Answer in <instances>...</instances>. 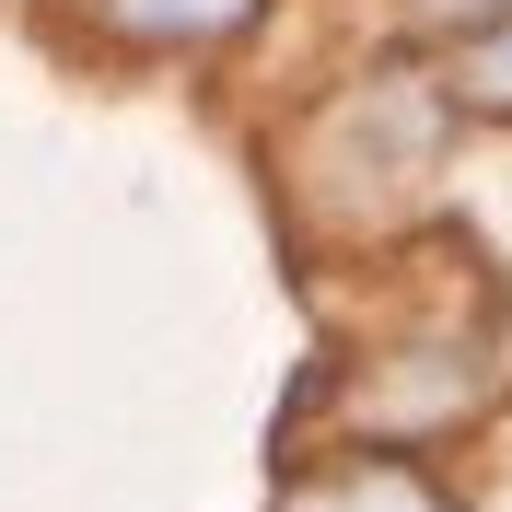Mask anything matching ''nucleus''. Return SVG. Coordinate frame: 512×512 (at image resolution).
<instances>
[{
    "instance_id": "obj_1",
    "label": "nucleus",
    "mask_w": 512,
    "mask_h": 512,
    "mask_svg": "<svg viewBox=\"0 0 512 512\" xmlns=\"http://www.w3.org/2000/svg\"><path fill=\"white\" fill-rule=\"evenodd\" d=\"M280 512H454V501H443L431 478H419V466H384V454H373V466H338V478H303V489H291Z\"/></svg>"
},
{
    "instance_id": "obj_3",
    "label": "nucleus",
    "mask_w": 512,
    "mask_h": 512,
    "mask_svg": "<svg viewBox=\"0 0 512 512\" xmlns=\"http://www.w3.org/2000/svg\"><path fill=\"white\" fill-rule=\"evenodd\" d=\"M454 94L478 105V117H512V24H489V35L454 47Z\"/></svg>"
},
{
    "instance_id": "obj_2",
    "label": "nucleus",
    "mask_w": 512,
    "mask_h": 512,
    "mask_svg": "<svg viewBox=\"0 0 512 512\" xmlns=\"http://www.w3.org/2000/svg\"><path fill=\"white\" fill-rule=\"evenodd\" d=\"M256 0H117L128 35H163V47H210V35H233Z\"/></svg>"
},
{
    "instance_id": "obj_4",
    "label": "nucleus",
    "mask_w": 512,
    "mask_h": 512,
    "mask_svg": "<svg viewBox=\"0 0 512 512\" xmlns=\"http://www.w3.org/2000/svg\"><path fill=\"white\" fill-rule=\"evenodd\" d=\"M431 24H466V35H489V24H512V0H419Z\"/></svg>"
}]
</instances>
